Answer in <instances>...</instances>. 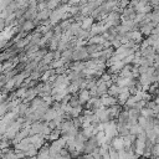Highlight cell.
Listing matches in <instances>:
<instances>
[{
	"mask_svg": "<svg viewBox=\"0 0 159 159\" xmlns=\"http://www.w3.org/2000/svg\"><path fill=\"white\" fill-rule=\"evenodd\" d=\"M101 101L104 107H109V106H113L117 103V97H113V96H109L108 93H106L104 96L101 97Z\"/></svg>",
	"mask_w": 159,
	"mask_h": 159,
	"instance_id": "cell-1",
	"label": "cell"
},
{
	"mask_svg": "<svg viewBox=\"0 0 159 159\" xmlns=\"http://www.w3.org/2000/svg\"><path fill=\"white\" fill-rule=\"evenodd\" d=\"M78 99H80V103L81 104H83V103H86L89 98H91V94H89V91L87 89V88H82V89H80V92H78Z\"/></svg>",
	"mask_w": 159,
	"mask_h": 159,
	"instance_id": "cell-2",
	"label": "cell"
},
{
	"mask_svg": "<svg viewBox=\"0 0 159 159\" xmlns=\"http://www.w3.org/2000/svg\"><path fill=\"white\" fill-rule=\"evenodd\" d=\"M93 20H94V19H93L92 16H91V17H87V16H86V17L82 20V22H81L80 25H81L82 29H84V30H89V27L93 25Z\"/></svg>",
	"mask_w": 159,
	"mask_h": 159,
	"instance_id": "cell-3",
	"label": "cell"
},
{
	"mask_svg": "<svg viewBox=\"0 0 159 159\" xmlns=\"http://www.w3.org/2000/svg\"><path fill=\"white\" fill-rule=\"evenodd\" d=\"M152 157H159V143H154L152 147Z\"/></svg>",
	"mask_w": 159,
	"mask_h": 159,
	"instance_id": "cell-4",
	"label": "cell"
}]
</instances>
